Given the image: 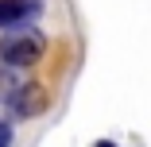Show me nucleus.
<instances>
[{
    "label": "nucleus",
    "mask_w": 151,
    "mask_h": 147,
    "mask_svg": "<svg viewBox=\"0 0 151 147\" xmlns=\"http://www.w3.org/2000/svg\"><path fill=\"white\" fill-rule=\"evenodd\" d=\"M8 105H12V116H16V120H27V116H35V112L47 108V89L35 85V81H27V85H19V93Z\"/></svg>",
    "instance_id": "2"
},
{
    "label": "nucleus",
    "mask_w": 151,
    "mask_h": 147,
    "mask_svg": "<svg viewBox=\"0 0 151 147\" xmlns=\"http://www.w3.org/2000/svg\"><path fill=\"white\" fill-rule=\"evenodd\" d=\"M43 50H47L43 35H12V39L0 43V62L23 70V66H35L39 58H43Z\"/></svg>",
    "instance_id": "1"
},
{
    "label": "nucleus",
    "mask_w": 151,
    "mask_h": 147,
    "mask_svg": "<svg viewBox=\"0 0 151 147\" xmlns=\"http://www.w3.org/2000/svg\"><path fill=\"white\" fill-rule=\"evenodd\" d=\"M43 12V0H0V27L27 23Z\"/></svg>",
    "instance_id": "3"
},
{
    "label": "nucleus",
    "mask_w": 151,
    "mask_h": 147,
    "mask_svg": "<svg viewBox=\"0 0 151 147\" xmlns=\"http://www.w3.org/2000/svg\"><path fill=\"white\" fill-rule=\"evenodd\" d=\"M97 147H112V143H109V139H101V143H97Z\"/></svg>",
    "instance_id": "6"
},
{
    "label": "nucleus",
    "mask_w": 151,
    "mask_h": 147,
    "mask_svg": "<svg viewBox=\"0 0 151 147\" xmlns=\"http://www.w3.org/2000/svg\"><path fill=\"white\" fill-rule=\"evenodd\" d=\"M19 93V74H16V66H4V62H0V101H12Z\"/></svg>",
    "instance_id": "4"
},
{
    "label": "nucleus",
    "mask_w": 151,
    "mask_h": 147,
    "mask_svg": "<svg viewBox=\"0 0 151 147\" xmlns=\"http://www.w3.org/2000/svg\"><path fill=\"white\" fill-rule=\"evenodd\" d=\"M0 147H12V128L0 124Z\"/></svg>",
    "instance_id": "5"
}]
</instances>
